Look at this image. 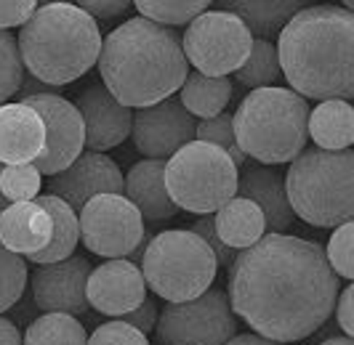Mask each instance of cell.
Instances as JSON below:
<instances>
[{
  "label": "cell",
  "mask_w": 354,
  "mask_h": 345,
  "mask_svg": "<svg viewBox=\"0 0 354 345\" xmlns=\"http://www.w3.org/2000/svg\"><path fill=\"white\" fill-rule=\"evenodd\" d=\"M178 90H181L178 103L192 117H203V120L218 117L234 96V86L230 77H205L200 72H189Z\"/></svg>",
  "instance_id": "484cf974"
},
{
  "label": "cell",
  "mask_w": 354,
  "mask_h": 345,
  "mask_svg": "<svg viewBox=\"0 0 354 345\" xmlns=\"http://www.w3.org/2000/svg\"><path fill=\"white\" fill-rule=\"evenodd\" d=\"M352 239H354L352 224H344V226H338V228H333V234H330V239H328V247L322 250L328 266H330V271L336 276H344V279H352L354 276Z\"/></svg>",
  "instance_id": "836d02e7"
},
{
  "label": "cell",
  "mask_w": 354,
  "mask_h": 345,
  "mask_svg": "<svg viewBox=\"0 0 354 345\" xmlns=\"http://www.w3.org/2000/svg\"><path fill=\"white\" fill-rule=\"evenodd\" d=\"M277 59L290 90L304 101H352L354 17L338 6H309L283 27Z\"/></svg>",
  "instance_id": "7a4b0ae2"
},
{
  "label": "cell",
  "mask_w": 354,
  "mask_h": 345,
  "mask_svg": "<svg viewBox=\"0 0 354 345\" xmlns=\"http://www.w3.org/2000/svg\"><path fill=\"white\" fill-rule=\"evenodd\" d=\"M43 175L37 172L35 162L32 165H8L0 172V194L8 205L17 202H32L40 194V181Z\"/></svg>",
  "instance_id": "4dcf8cb0"
},
{
  "label": "cell",
  "mask_w": 354,
  "mask_h": 345,
  "mask_svg": "<svg viewBox=\"0 0 354 345\" xmlns=\"http://www.w3.org/2000/svg\"><path fill=\"white\" fill-rule=\"evenodd\" d=\"M158 303L152 300V297H147L139 308H133L131 313H125L120 322H125L128 327L139 329L142 335H147V332H155V324H158Z\"/></svg>",
  "instance_id": "74e56055"
},
{
  "label": "cell",
  "mask_w": 354,
  "mask_h": 345,
  "mask_svg": "<svg viewBox=\"0 0 354 345\" xmlns=\"http://www.w3.org/2000/svg\"><path fill=\"white\" fill-rule=\"evenodd\" d=\"M24 72L51 88H64L83 77L102 53L99 24L72 3L37 6L19 32Z\"/></svg>",
  "instance_id": "277c9868"
},
{
  "label": "cell",
  "mask_w": 354,
  "mask_h": 345,
  "mask_svg": "<svg viewBox=\"0 0 354 345\" xmlns=\"http://www.w3.org/2000/svg\"><path fill=\"white\" fill-rule=\"evenodd\" d=\"M21 345H88V332L75 316L43 313L24 329Z\"/></svg>",
  "instance_id": "4316f807"
},
{
  "label": "cell",
  "mask_w": 354,
  "mask_h": 345,
  "mask_svg": "<svg viewBox=\"0 0 354 345\" xmlns=\"http://www.w3.org/2000/svg\"><path fill=\"white\" fill-rule=\"evenodd\" d=\"M237 316L224 290H208L187 303H168L158 313L160 345H227L237 335Z\"/></svg>",
  "instance_id": "30bf717a"
},
{
  "label": "cell",
  "mask_w": 354,
  "mask_h": 345,
  "mask_svg": "<svg viewBox=\"0 0 354 345\" xmlns=\"http://www.w3.org/2000/svg\"><path fill=\"white\" fill-rule=\"evenodd\" d=\"M253 34L230 11H203L181 37L187 64L205 77H230L245 64Z\"/></svg>",
  "instance_id": "9c48e42d"
},
{
  "label": "cell",
  "mask_w": 354,
  "mask_h": 345,
  "mask_svg": "<svg viewBox=\"0 0 354 345\" xmlns=\"http://www.w3.org/2000/svg\"><path fill=\"white\" fill-rule=\"evenodd\" d=\"M227 287L234 316L280 345L319 332L341 290L322 247L288 234H264L243 250L232 260Z\"/></svg>",
  "instance_id": "6da1fadb"
},
{
  "label": "cell",
  "mask_w": 354,
  "mask_h": 345,
  "mask_svg": "<svg viewBox=\"0 0 354 345\" xmlns=\"http://www.w3.org/2000/svg\"><path fill=\"white\" fill-rule=\"evenodd\" d=\"M0 172H3V165H0ZM6 207H8V202H6V199H3V194H0V210H6Z\"/></svg>",
  "instance_id": "f6af8a7d"
},
{
  "label": "cell",
  "mask_w": 354,
  "mask_h": 345,
  "mask_svg": "<svg viewBox=\"0 0 354 345\" xmlns=\"http://www.w3.org/2000/svg\"><path fill=\"white\" fill-rule=\"evenodd\" d=\"M46 146V128L27 103L0 106V165H32Z\"/></svg>",
  "instance_id": "ac0fdd59"
},
{
  "label": "cell",
  "mask_w": 354,
  "mask_h": 345,
  "mask_svg": "<svg viewBox=\"0 0 354 345\" xmlns=\"http://www.w3.org/2000/svg\"><path fill=\"white\" fill-rule=\"evenodd\" d=\"M19 101L35 109L46 128V146L35 159L37 172L59 175L62 170H67L72 162L83 155V146H86V128H83V120H80L75 103L59 93L27 96Z\"/></svg>",
  "instance_id": "7c38bea8"
},
{
  "label": "cell",
  "mask_w": 354,
  "mask_h": 345,
  "mask_svg": "<svg viewBox=\"0 0 354 345\" xmlns=\"http://www.w3.org/2000/svg\"><path fill=\"white\" fill-rule=\"evenodd\" d=\"M88 306L104 316L123 319L125 313L139 308L147 300V284L139 263L128 258L106 260L102 266L91 268L88 284H86Z\"/></svg>",
  "instance_id": "2e32d148"
},
{
  "label": "cell",
  "mask_w": 354,
  "mask_h": 345,
  "mask_svg": "<svg viewBox=\"0 0 354 345\" xmlns=\"http://www.w3.org/2000/svg\"><path fill=\"white\" fill-rule=\"evenodd\" d=\"M0 345H21V332L6 316H0Z\"/></svg>",
  "instance_id": "b9f144b4"
},
{
  "label": "cell",
  "mask_w": 354,
  "mask_h": 345,
  "mask_svg": "<svg viewBox=\"0 0 354 345\" xmlns=\"http://www.w3.org/2000/svg\"><path fill=\"white\" fill-rule=\"evenodd\" d=\"M237 191L261 210L266 234H285L293 226V210L285 194V178L277 168L253 165L237 178Z\"/></svg>",
  "instance_id": "d6986e66"
},
{
  "label": "cell",
  "mask_w": 354,
  "mask_h": 345,
  "mask_svg": "<svg viewBox=\"0 0 354 345\" xmlns=\"http://www.w3.org/2000/svg\"><path fill=\"white\" fill-rule=\"evenodd\" d=\"M77 8H80V11H86L93 21H96V19L106 21V19H115V17H120V14H125V11H128V0H112V3H102V0H83Z\"/></svg>",
  "instance_id": "f35d334b"
},
{
  "label": "cell",
  "mask_w": 354,
  "mask_h": 345,
  "mask_svg": "<svg viewBox=\"0 0 354 345\" xmlns=\"http://www.w3.org/2000/svg\"><path fill=\"white\" fill-rule=\"evenodd\" d=\"M51 218L37 202H17L0 210V244L14 255H35L51 241Z\"/></svg>",
  "instance_id": "ffe728a7"
},
{
  "label": "cell",
  "mask_w": 354,
  "mask_h": 345,
  "mask_svg": "<svg viewBox=\"0 0 354 345\" xmlns=\"http://www.w3.org/2000/svg\"><path fill=\"white\" fill-rule=\"evenodd\" d=\"M75 109L86 128V146L88 152L104 155L106 149L120 146L131 136L133 109L118 101L102 83H93L83 93H77Z\"/></svg>",
  "instance_id": "e0dca14e"
},
{
  "label": "cell",
  "mask_w": 354,
  "mask_h": 345,
  "mask_svg": "<svg viewBox=\"0 0 354 345\" xmlns=\"http://www.w3.org/2000/svg\"><path fill=\"white\" fill-rule=\"evenodd\" d=\"M136 11L147 21L171 30L176 24H189L203 11H208V3L205 0H139Z\"/></svg>",
  "instance_id": "f1b7e54d"
},
{
  "label": "cell",
  "mask_w": 354,
  "mask_h": 345,
  "mask_svg": "<svg viewBox=\"0 0 354 345\" xmlns=\"http://www.w3.org/2000/svg\"><path fill=\"white\" fill-rule=\"evenodd\" d=\"M240 172L218 146L192 141L165 162V191L176 210L211 215L237 194Z\"/></svg>",
  "instance_id": "ba28073f"
},
{
  "label": "cell",
  "mask_w": 354,
  "mask_h": 345,
  "mask_svg": "<svg viewBox=\"0 0 354 345\" xmlns=\"http://www.w3.org/2000/svg\"><path fill=\"white\" fill-rule=\"evenodd\" d=\"M352 297H354V290L352 287H344L341 293H338V306H336V319H338V327L344 329V337H352L354 335V322H352Z\"/></svg>",
  "instance_id": "ab89813d"
},
{
  "label": "cell",
  "mask_w": 354,
  "mask_h": 345,
  "mask_svg": "<svg viewBox=\"0 0 354 345\" xmlns=\"http://www.w3.org/2000/svg\"><path fill=\"white\" fill-rule=\"evenodd\" d=\"M11 313H14V324H27V327H30V324L37 319V306H35V300H32V293L27 295V297L21 295L19 308L14 306V308H11Z\"/></svg>",
  "instance_id": "60d3db41"
},
{
  "label": "cell",
  "mask_w": 354,
  "mask_h": 345,
  "mask_svg": "<svg viewBox=\"0 0 354 345\" xmlns=\"http://www.w3.org/2000/svg\"><path fill=\"white\" fill-rule=\"evenodd\" d=\"M80 237L99 258H128L144 239V218L123 194H99L80 210Z\"/></svg>",
  "instance_id": "8fae6325"
},
{
  "label": "cell",
  "mask_w": 354,
  "mask_h": 345,
  "mask_svg": "<svg viewBox=\"0 0 354 345\" xmlns=\"http://www.w3.org/2000/svg\"><path fill=\"white\" fill-rule=\"evenodd\" d=\"M195 141H205V144H213V146H218V149H221V152H224V155H227L232 162H234V168L245 165V159H248V157L240 152L237 141H234L232 115H227V112H221V115H218V117H213V120L197 122Z\"/></svg>",
  "instance_id": "d6a6232c"
},
{
  "label": "cell",
  "mask_w": 354,
  "mask_h": 345,
  "mask_svg": "<svg viewBox=\"0 0 354 345\" xmlns=\"http://www.w3.org/2000/svg\"><path fill=\"white\" fill-rule=\"evenodd\" d=\"M91 263L80 255H72L59 263L37 266L30 276V293L37 310L43 313H64V316H88V284Z\"/></svg>",
  "instance_id": "5bb4252c"
},
{
  "label": "cell",
  "mask_w": 354,
  "mask_h": 345,
  "mask_svg": "<svg viewBox=\"0 0 354 345\" xmlns=\"http://www.w3.org/2000/svg\"><path fill=\"white\" fill-rule=\"evenodd\" d=\"M24 77H27V72H24L21 56H19L17 37L0 30V106L17 96Z\"/></svg>",
  "instance_id": "1f68e13d"
},
{
  "label": "cell",
  "mask_w": 354,
  "mask_h": 345,
  "mask_svg": "<svg viewBox=\"0 0 354 345\" xmlns=\"http://www.w3.org/2000/svg\"><path fill=\"white\" fill-rule=\"evenodd\" d=\"M309 101L290 88L250 90L232 115L234 141L240 152L264 168L293 162L306 149Z\"/></svg>",
  "instance_id": "5b68a950"
},
{
  "label": "cell",
  "mask_w": 354,
  "mask_h": 345,
  "mask_svg": "<svg viewBox=\"0 0 354 345\" xmlns=\"http://www.w3.org/2000/svg\"><path fill=\"white\" fill-rule=\"evenodd\" d=\"M37 11L35 0H0V30L24 27Z\"/></svg>",
  "instance_id": "8d00e7d4"
},
{
  "label": "cell",
  "mask_w": 354,
  "mask_h": 345,
  "mask_svg": "<svg viewBox=\"0 0 354 345\" xmlns=\"http://www.w3.org/2000/svg\"><path fill=\"white\" fill-rule=\"evenodd\" d=\"M285 178V194L293 215L317 228L352 224L354 215V155L322 152L306 146L296 157Z\"/></svg>",
  "instance_id": "8992f818"
},
{
  "label": "cell",
  "mask_w": 354,
  "mask_h": 345,
  "mask_svg": "<svg viewBox=\"0 0 354 345\" xmlns=\"http://www.w3.org/2000/svg\"><path fill=\"white\" fill-rule=\"evenodd\" d=\"M319 345H352V337H328V340H322Z\"/></svg>",
  "instance_id": "ee69618b"
},
{
  "label": "cell",
  "mask_w": 354,
  "mask_h": 345,
  "mask_svg": "<svg viewBox=\"0 0 354 345\" xmlns=\"http://www.w3.org/2000/svg\"><path fill=\"white\" fill-rule=\"evenodd\" d=\"M227 345H280V343H272V340H266V337H259V335H234Z\"/></svg>",
  "instance_id": "7bdbcfd3"
},
{
  "label": "cell",
  "mask_w": 354,
  "mask_h": 345,
  "mask_svg": "<svg viewBox=\"0 0 354 345\" xmlns=\"http://www.w3.org/2000/svg\"><path fill=\"white\" fill-rule=\"evenodd\" d=\"M37 205L43 207L51 218V241L46 250H40L35 255H30V263L35 266H48V263H59V260L72 258L77 239H80V224H77V213L72 210L67 202H62L53 194H43L37 197Z\"/></svg>",
  "instance_id": "d4e9b609"
},
{
  "label": "cell",
  "mask_w": 354,
  "mask_h": 345,
  "mask_svg": "<svg viewBox=\"0 0 354 345\" xmlns=\"http://www.w3.org/2000/svg\"><path fill=\"white\" fill-rule=\"evenodd\" d=\"M213 226H216L218 239L224 241V247H230L232 253L248 250L250 244H256L266 234L261 210L243 197H232L227 205L218 207L213 215Z\"/></svg>",
  "instance_id": "7402d4cb"
},
{
  "label": "cell",
  "mask_w": 354,
  "mask_h": 345,
  "mask_svg": "<svg viewBox=\"0 0 354 345\" xmlns=\"http://www.w3.org/2000/svg\"><path fill=\"white\" fill-rule=\"evenodd\" d=\"M96 64L102 86L128 109L171 99L189 75L181 37L142 17L128 19L106 34Z\"/></svg>",
  "instance_id": "3957f363"
},
{
  "label": "cell",
  "mask_w": 354,
  "mask_h": 345,
  "mask_svg": "<svg viewBox=\"0 0 354 345\" xmlns=\"http://www.w3.org/2000/svg\"><path fill=\"white\" fill-rule=\"evenodd\" d=\"M88 345H149L147 335H142L139 329L128 327L125 322H106L91 332Z\"/></svg>",
  "instance_id": "e575fe53"
},
{
  "label": "cell",
  "mask_w": 354,
  "mask_h": 345,
  "mask_svg": "<svg viewBox=\"0 0 354 345\" xmlns=\"http://www.w3.org/2000/svg\"><path fill=\"white\" fill-rule=\"evenodd\" d=\"M48 189H51L48 194L59 197L75 213H80L83 205L99 194H123L125 178L112 157L99 155V152H83L67 170L51 175Z\"/></svg>",
  "instance_id": "9a60e30c"
},
{
  "label": "cell",
  "mask_w": 354,
  "mask_h": 345,
  "mask_svg": "<svg viewBox=\"0 0 354 345\" xmlns=\"http://www.w3.org/2000/svg\"><path fill=\"white\" fill-rule=\"evenodd\" d=\"M237 80H240V86L250 88V90L277 88V83L283 80V69H280V59H277L274 43L253 37L248 59H245L243 67L237 69Z\"/></svg>",
  "instance_id": "83f0119b"
},
{
  "label": "cell",
  "mask_w": 354,
  "mask_h": 345,
  "mask_svg": "<svg viewBox=\"0 0 354 345\" xmlns=\"http://www.w3.org/2000/svg\"><path fill=\"white\" fill-rule=\"evenodd\" d=\"M306 136L315 141V149L344 152L354 144V109L349 101H322L309 112Z\"/></svg>",
  "instance_id": "603a6c76"
},
{
  "label": "cell",
  "mask_w": 354,
  "mask_h": 345,
  "mask_svg": "<svg viewBox=\"0 0 354 345\" xmlns=\"http://www.w3.org/2000/svg\"><path fill=\"white\" fill-rule=\"evenodd\" d=\"M195 130L197 120L178 103V99H165L155 106L133 112L131 138H133V146L147 159L165 162L181 146L195 141Z\"/></svg>",
  "instance_id": "4fadbf2b"
},
{
  "label": "cell",
  "mask_w": 354,
  "mask_h": 345,
  "mask_svg": "<svg viewBox=\"0 0 354 345\" xmlns=\"http://www.w3.org/2000/svg\"><path fill=\"white\" fill-rule=\"evenodd\" d=\"M192 234H197L200 239L205 241L208 247H211V253L216 255L218 260V266H232V260H234V253H232L230 247H224V241L218 239V234H216V226H213V215H203L200 221L192 224L189 228Z\"/></svg>",
  "instance_id": "d590c367"
},
{
  "label": "cell",
  "mask_w": 354,
  "mask_h": 345,
  "mask_svg": "<svg viewBox=\"0 0 354 345\" xmlns=\"http://www.w3.org/2000/svg\"><path fill=\"white\" fill-rule=\"evenodd\" d=\"M144 284L168 303H187L208 293L218 274L211 247L187 228L160 231L147 241L139 260Z\"/></svg>",
  "instance_id": "52a82bcc"
},
{
  "label": "cell",
  "mask_w": 354,
  "mask_h": 345,
  "mask_svg": "<svg viewBox=\"0 0 354 345\" xmlns=\"http://www.w3.org/2000/svg\"><path fill=\"white\" fill-rule=\"evenodd\" d=\"M165 162L158 159H142L125 175V199L139 210L147 221H165L174 218L178 210L165 191Z\"/></svg>",
  "instance_id": "44dd1931"
},
{
  "label": "cell",
  "mask_w": 354,
  "mask_h": 345,
  "mask_svg": "<svg viewBox=\"0 0 354 345\" xmlns=\"http://www.w3.org/2000/svg\"><path fill=\"white\" fill-rule=\"evenodd\" d=\"M224 8L240 19L250 34H259L256 40L272 43L274 37H280L285 24L301 11L304 3H296V0H237V3H224Z\"/></svg>",
  "instance_id": "cb8c5ba5"
},
{
  "label": "cell",
  "mask_w": 354,
  "mask_h": 345,
  "mask_svg": "<svg viewBox=\"0 0 354 345\" xmlns=\"http://www.w3.org/2000/svg\"><path fill=\"white\" fill-rule=\"evenodd\" d=\"M27 260L21 255L8 253L0 244V316L6 310H11L21 300V295L27 290Z\"/></svg>",
  "instance_id": "f546056e"
}]
</instances>
